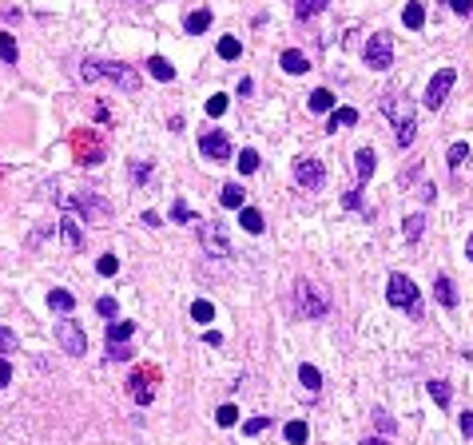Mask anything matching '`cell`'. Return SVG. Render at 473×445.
<instances>
[{
    "label": "cell",
    "instance_id": "cell-39",
    "mask_svg": "<svg viewBox=\"0 0 473 445\" xmlns=\"http://www.w3.org/2000/svg\"><path fill=\"white\" fill-rule=\"evenodd\" d=\"M223 111H227V96H211V100H207V116H211V120H219Z\"/></svg>",
    "mask_w": 473,
    "mask_h": 445
},
{
    "label": "cell",
    "instance_id": "cell-40",
    "mask_svg": "<svg viewBox=\"0 0 473 445\" xmlns=\"http://www.w3.org/2000/svg\"><path fill=\"white\" fill-rule=\"evenodd\" d=\"M172 219H175V222H191L195 215H191V207H187L183 199H175V207H172Z\"/></svg>",
    "mask_w": 473,
    "mask_h": 445
},
{
    "label": "cell",
    "instance_id": "cell-36",
    "mask_svg": "<svg viewBox=\"0 0 473 445\" xmlns=\"http://www.w3.org/2000/svg\"><path fill=\"white\" fill-rule=\"evenodd\" d=\"M12 350H21V342H16V334H12V330H4V326H0V358L12 354Z\"/></svg>",
    "mask_w": 473,
    "mask_h": 445
},
{
    "label": "cell",
    "instance_id": "cell-37",
    "mask_svg": "<svg viewBox=\"0 0 473 445\" xmlns=\"http://www.w3.org/2000/svg\"><path fill=\"white\" fill-rule=\"evenodd\" d=\"M262 429H271V417H251V422L243 425V434H247V437H259Z\"/></svg>",
    "mask_w": 473,
    "mask_h": 445
},
{
    "label": "cell",
    "instance_id": "cell-20",
    "mask_svg": "<svg viewBox=\"0 0 473 445\" xmlns=\"http://www.w3.org/2000/svg\"><path fill=\"white\" fill-rule=\"evenodd\" d=\"M326 4H330V0H294V16H299V21H311V16H318Z\"/></svg>",
    "mask_w": 473,
    "mask_h": 445
},
{
    "label": "cell",
    "instance_id": "cell-49",
    "mask_svg": "<svg viewBox=\"0 0 473 445\" xmlns=\"http://www.w3.org/2000/svg\"><path fill=\"white\" fill-rule=\"evenodd\" d=\"M362 445H390V441H386V437H366Z\"/></svg>",
    "mask_w": 473,
    "mask_h": 445
},
{
    "label": "cell",
    "instance_id": "cell-5",
    "mask_svg": "<svg viewBox=\"0 0 473 445\" xmlns=\"http://www.w3.org/2000/svg\"><path fill=\"white\" fill-rule=\"evenodd\" d=\"M56 342H60V350L72 358H80L84 350H88V338H84L76 318H60V322H56Z\"/></svg>",
    "mask_w": 473,
    "mask_h": 445
},
{
    "label": "cell",
    "instance_id": "cell-32",
    "mask_svg": "<svg viewBox=\"0 0 473 445\" xmlns=\"http://www.w3.org/2000/svg\"><path fill=\"white\" fill-rule=\"evenodd\" d=\"M239 52H243V44L235 40V36H223V40H219V56H223V60H239Z\"/></svg>",
    "mask_w": 473,
    "mask_h": 445
},
{
    "label": "cell",
    "instance_id": "cell-31",
    "mask_svg": "<svg viewBox=\"0 0 473 445\" xmlns=\"http://www.w3.org/2000/svg\"><path fill=\"white\" fill-rule=\"evenodd\" d=\"M235 163H239V171H243V175H251L255 167H259V152H255V147H243V155H239Z\"/></svg>",
    "mask_w": 473,
    "mask_h": 445
},
{
    "label": "cell",
    "instance_id": "cell-18",
    "mask_svg": "<svg viewBox=\"0 0 473 445\" xmlns=\"http://www.w3.org/2000/svg\"><path fill=\"white\" fill-rule=\"evenodd\" d=\"M183 28L191 32V36H199V32H207V28H211V9H195L191 16H187V24H183Z\"/></svg>",
    "mask_w": 473,
    "mask_h": 445
},
{
    "label": "cell",
    "instance_id": "cell-23",
    "mask_svg": "<svg viewBox=\"0 0 473 445\" xmlns=\"http://www.w3.org/2000/svg\"><path fill=\"white\" fill-rule=\"evenodd\" d=\"M0 60H4V64L21 60V52H16V36H12V32H0Z\"/></svg>",
    "mask_w": 473,
    "mask_h": 445
},
{
    "label": "cell",
    "instance_id": "cell-6",
    "mask_svg": "<svg viewBox=\"0 0 473 445\" xmlns=\"http://www.w3.org/2000/svg\"><path fill=\"white\" fill-rule=\"evenodd\" d=\"M199 243L215 259H231V239L223 231V222H199Z\"/></svg>",
    "mask_w": 473,
    "mask_h": 445
},
{
    "label": "cell",
    "instance_id": "cell-26",
    "mask_svg": "<svg viewBox=\"0 0 473 445\" xmlns=\"http://www.w3.org/2000/svg\"><path fill=\"white\" fill-rule=\"evenodd\" d=\"M219 199H223V207H231V211H243V187H239V183H227Z\"/></svg>",
    "mask_w": 473,
    "mask_h": 445
},
{
    "label": "cell",
    "instance_id": "cell-13",
    "mask_svg": "<svg viewBox=\"0 0 473 445\" xmlns=\"http://www.w3.org/2000/svg\"><path fill=\"white\" fill-rule=\"evenodd\" d=\"M354 163H358V187H362V183L374 175V167H378V155H374L370 147H362V152L354 155Z\"/></svg>",
    "mask_w": 473,
    "mask_h": 445
},
{
    "label": "cell",
    "instance_id": "cell-10",
    "mask_svg": "<svg viewBox=\"0 0 473 445\" xmlns=\"http://www.w3.org/2000/svg\"><path fill=\"white\" fill-rule=\"evenodd\" d=\"M382 108H386V116L394 120V128H410V123H413V103L406 100V96H386Z\"/></svg>",
    "mask_w": 473,
    "mask_h": 445
},
{
    "label": "cell",
    "instance_id": "cell-12",
    "mask_svg": "<svg viewBox=\"0 0 473 445\" xmlns=\"http://www.w3.org/2000/svg\"><path fill=\"white\" fill-rule=\"evenodd\" d=\"M358 123V111L354 108H334L330 120H326V132H338V128H354Z\"/></svg>",
    "mask_w": 473,
    "mask_h": 445
},
{
    "label": "cell",
    "instance_id": "cell-35",
    "mask_svg": "<svg viewBox=\"0 0 473 445\" xmlns=\"http://www.w3.org/2000/svg\"><path fill=\"white\" fill-rule=\"evenodd\" d=\"M215 422H219L223 429H227V425H235V422H239V410H235L231 402H227V405H219V410H215Z\"/></svg>",
    "mask_w": 473,
    "mask_h": 445
},
{
    "label": "cell",
    "instance_id": "cell-22",
    "mask_svg": "<svg viewBox=\"0 0 473 445\" xmlns=\"http://www.w3.org/2000/svg\"><path fill=\"white\" fill-rule=\"evenodd\" d=\"M239 222H243V231H247V235H262V215L255 211V207H243Z\"/></svg>",
    "mask_w": 473,
    "mask_h": 445
},
{
    "label": "cell",
    "instance_id": "cell-14",
    "mask_svg": "<svg viewBox=\"0 0 473 445\" xmlns=\"http://www.w3.org/2000/svg\"><path fill=\"white\" fill-rule=\"evenodd\" d=\"M306 68H311V64H306V56H302L299 48H286V52H282V72H291V76H302Z\"/></svg>",
    "mask_w": 473,
    "mask_h": 445
},
{
    "label": "cell",
    "instance_id": "cell-11",
    "mask_svg": "<svg viewBox=\"0 0 473 445\" xmlns=\"http://www.w3.org/2000/svg\"><path fill=\"white\" fill-rule=\"evenodd\" d=\"M128 394L135 398V405H151V398H155V390H151L148 374H131V378H128Z\"/></svg>",
    "mask_w": 473,
    "mask_h": 445
},
{
    "label": "cell",
    "instance_id": "cell-33",
    "mask_svg": "<svg viewBox=\"0 0 473 445\" xmlns=\"http://www.w3.org/2000/svg\"><path fill=\"white\" fill-rule=\"evenodd\" d=\"M191 318H195V322H203V326H207V322H211V318H215L211 303H207V298H199V303H191Z\"/></svg>",
    "mask_w": 473,
    "mask_h": 445
},
{
    "label": "cell",
    "instance_id": "cell-34",
    "mask_svg": "<svg viewBox=\"0 0 473 445\" xmlns=\"http://www.w3.org/2000/svg\"><path fill=\"white\" fill-rule=\"evenodd\" d=\"M430 398H433L438 405H450V398H453L450 382H430Z\"/></svg>",
    "mask_w": 473,
    "mask_h": 445
},
{
    "label": "cell",
    "instance_id": "cell-41",
    "mask_svg": "<svg viewBox=\"0 0 473 445\" xmlns=\"http://www.w3.org/2000/svg\"><path fill=\"white\" fill-rule=\"evenodd\" d=\"M108 358H111V362H128V358H131V346H128V342L108 346Z\"/></svg>",
    "mask_w": 473,
    "mask_h": 445
},
{
    "label": "cell",
    "instance_id": "cell-29",
    "mask_svg": "<svg viewBox=\"0 0 473 445\" xmlns=\"http://www.w3.org/2000/svg\"><path fill=\"white\" fill-rule=\"evenodd\" d=\"M469 159V147L465 143H453L450 147V155H445V163H450V171H462V163Z\"/></svg>",
    "mask_w": 473,
    "mask_h": 445
},
{
    "label": "cell",
    "instance_id": "cell-25",
    "mask_svg": "<svg viewBox=\"0 0 473 445\" xmlns=\"http://www.w3.org/2000/svg\"><path fill=\"white\" fill-rule=\"evenodd\" d=\"M282 437L291 445H306V437H311V429H306V422H286V429H282Z\"/></svg>",
    "mask_w": 473,
    "mask_h": 445
},
{
    "label": "cell",
    "instance_id": "cell-50",
    "mask_svg": "<svg viewBox=\"0 0 473 445\" xmlns=\"http://www.w3.org/2000/svg\"><path fill=\"white\" fill-rule=\"evenodd\" d=\"M465 251H469V263H473V235H469V243H465Z\"/></svg>",
    "mask_w": 473,
    "mask_h": 445
},
{
    "label": "cell",
    "instance_id": "cell-44",
    "mask_svg": "<svg viewBox=\"0 0 473 445\" xmlns=\"http://www.w3.org/2000/svg\"><path fill=\"white\" fill-rule=\"evenodd\" d=\"M12 382V366H9V358H0V390Z\"/></svg>",
    "mask_w": 473,
    "mask_h": 445
},
{
    "label": "cell",
    "instance_id": "cell-24",
    "mask_svg": "<svg viewBox=\"0 0 473 445\" xmlns=\"http://www.w3.org/2000/svg\"><path fill=\"white\" fill-rule=\"evenodd\" d=\"M299 382L306 385L311 394H318V390H323V374H318V366H302V370H299Z\"/></svg>",
    "mask_w": 473,
    "mask_h": 445
},
{
    "label": "cell",
    "instance_id": "cell-15",
    "mask_svg": "<svg viewBox=\"0 0 473 445\" xmlns=\"http://www.w3.org/2000/svg\"><path fill=\"white\" fill-rule=\"evenodd\" d=\"M60 231H64V239H68V247H84V231H80V219H76V215H64Z\"/></svg>",
    "mask_w": 473,
    "mask_h": 445
},
{
    "label": "cell",
    "instance_id": "cell-19",
    "mask_svg": "<svg viewBox=\"0 0 473 445\" xmlns=\"http://www.w3.org/2000/svg\"><path fill=\"white\" fill-rule=\"evenodd\" d=\"M148 72H151V76H155L160 84H172V80H175V68L163 60V56H151V60H148Z\"/></svg>",
    "mask_w": 473,
    "mask_h": 445
},
{
    "label": "cell",
    "instance_id": "cell-17",
    "mask_svg": "<svg viewBox=\"0 0 473 445\" xmlns=\"http://www.w3.org/2000/svg\"><path fill=\"white\" fill-rule=\"evenodd\" d=\"M402 24H406V28H413V32H418V28L425 24V9H422V0H410V4H406Z\"/></svg>",
    "mask_w": 473,
    "mask_h": 445
},
{
    "label": "cell",
    "instance_id": "cell-42",
    "mask_svg": "<svg viewBox=\"0 0 473 445\" xmlns=\"http://www.w3.org/2000/svg\"><path fill=\"white\" fill-rule=\"evenodd\" d=\"M450 9L457 12V16H473V0H450Z\"/></svg>",
    "mask_w": 473,
    "mask_h": 445
},
{
    "label": "cell",
    "instance_id": "cell-28",
    "mask_svg": "<svg viewBox=\"0 0 473 445\" xmlns=\"http://www.w3.org/2000/svg\"><path fill=\"white\" fill-rule=\"evenodd\" d=\"M422 231H425V215H410V219H406V243H418Z\"/></svg>",
    "mask_w": 473,
    "mask_h": 445
},
{
    "label": "cell",
    "instance_id": "cell-48",
    "mask_svg": "<svg viewBox=\"0 0 473 445\" xmlns=\"http://www.w3.org/2000/svg\"><path fill=\"white\" fill-rule=\"evenodd\" d=\"M207 346H223V334L219 330H207Z\"/></svg>",
    "mask_w": 473,
    "mask_h": 445
},
{
    "label": "cell",
    "instance_id": "cell-47",
    "mask_svg": "<svg viewBox=\"0 0 473 445\" xmlns=\"http://www.w3.org/2000/svg\"><path fill=\"white\" fill-rule=\"evenodd\" d=\"M462 434H465V437H473V414H469V410L462 414Z\"/></svg>",
    "mask_w": 473,
    "mask_h": 445
},
{
    "label": "cell",
    "instance_id": "cell-1",
    "mask_svg": "<svg viewBox=\"0 0 473 445\" xmlns=\"http://www.w3.org/2000/svg\"><path fill=\"white\" fill-rule=\"evenodd\" d=\"M80 76H84V84H91V80H111V84H120L123 91H140V72H131L128 64H104V60H84Z\"/></svg>",
    "mask_w": 473,
    "mask_h": 445
},
{
    "label": "cell",
    "instance_id": "cell-43",
    "mask_svg": "<svg viewBox=\"0 0 473 445\" xmlns=\"http://www.w3.org/2000/svg\"><path fill=\"white\" fill-rule=\"evenodd\" d=\"M374 417H378V429H386V434L394 429V417L386 414V410H374Z\"/></svg>",
    "mask_w": 473,
    "mask_h": 445
},
{
    "label": "cell",
    "instance_id": "cell-27",
    "mask_svg": "<svg viewBox=\"0 0 473 445\" xmlns=\"http://www.w3.org/2000/svg\"><path fill=\"white\" fill-rule=\"evenodd\" d=\"M131 330H135L131 322H111V326H108V346H120V342H128V338H131Z\"/></svg>",
    "mask_w": 473,
    "mask_h": 445
},
{
    "label": "cell",
    "instance_id": "cell-30",
    "mask_svg": "<svg viewBox=\"0 0 473 445\" xmlns=\"http://www.w3.org/2000/svg\"><path fill=\"white\" fill-rule=\"evenodd\" d=\"M311 111H334V96L326 88L311 91Z\"/></svg>",
    "mask_w": 473,
    "mask_h": 445
},
{
    "label": "cell",
    "instance_id": "cell-16",
    "mask_svg": "<svg viewBox=\"0 0 473 445\" xmlns=\"http://www.w3.org/2000/svg\"><path fill=\"white\" fill-rule=\"evenodd\" d=\"M48 306H52V310H56V314H64V318H68V314L76 310V298H72L68 291H60V286H56V291L48 294Z\"/></svg>",
    "mask_w": 473,
    "mask_h": 445
},
{
    "label": "cell",
    "instance_id": "cell-3",
    "mask_svg": "<svg viewBox=\"0 0 473 445\" xmlns=\"http://www.w3.org/2000/svg\"><path fill=\"white\" fill-rule=\"evenodd\" d=\"M386 303L390 306H398V310H406V314H422V298H418V286L406 278V274H390V283H386Z\"/></svg>",
    "mask_w": 473,
    "mask_h": 445
},
{
    "label": "cell",
    "instance_id": "cell-4",
    "mask_svg": "<svg viewBox=\"0 0 473 445\" xmlns=\"http://www.w3.org/2000/svg\"><path fill=\"white\" fill-rule=\"evenodd\" d=\"M366 64H370L374 72H386L394 64V36L390 32H374L370 40H366Z\"/></svg>",
    "mask_w": 473,
    "mask_h": 445
},
{
    "label": "cell",
    "instance_id": "cell-8",
    "mask_svg": "<svg viewBox=\"0 0 473 445\" xmlns=\"http://www.w3.org/2000/svg\"><path fill=\"white\" fill-rule=\"evenodd\" d=\"M453 84H457V72H453V68H442V72H433L430 88H425V108H430V111H438V108H442Z\"/></svg>",
    "mask_w": 473,
    "mask_h": 445
},
{
    "label": "cell",
    "instance_id": "cell-46",
    "mask_svg": "<svg viewBox=\"0 0 473 445\" xmlns=\"http://www.w3.org/2000/svg\"><path fill=\"white\" fill-rule=\"evenodd\" d=\"M358 191H362V187H354V191H346V207H362V195H358Z\"/></svg>",
    "mask_w": 473,
    "mask_h": 445
},
{
    "label": "cell",
    "instance_id": "cell-38",
    "mask_svg": "<svg viewBox=\"0 0 473 445\" xmlns=\"http://www.w3.org/2000/svg\"><path fill=\"white\" fill-rule=\"evenodd\" d=\"M96 271H100V274H116V271H120V259H116V254H100V259H96Z\"/></svg>",
    "mask_w": 473,
    "mask_h": 445
},
{
    "label": "cell",
    "instance_id": "cell-45",
    "mask_svg": "<svg viewBox=\"0 0 473 445\" xmlns=\"http://www.w3.org/2000/svg\"><path fill=\"white\" fill-rule=\"evenodd\" d=\"M96 310H100L104 318H111V314H116V298H100V303H96Z\"/></svg>",
    "mask_w": 473,
    "mask_h": 445
},
{
    "label": "cell",
    "instance_id": "cell-2",
    "mask_svg": "<svg viewBox=\"0 0 473 445\" xmlns=\"http://www.w3.org/2000/svg\"><path fill=\"white\" fill-rule=\"evenodd\" d=\"M294 306H299L302 318H326V310H330V298H326V291L318 283H306V278H299L294 283Z\"/></svg>",
    "mask_w": 473,
    "mask_h": 445
},
{
    "label": "cell",
    "instance_id": "cell-21",
    "mask_svg": "<svg viewBox=\"0 0 473 445\" xmlns=\"http://www.w3.org/2000/svg\"><path fill=\"white\" fill-rule=\"evenodd\" d=\"M433 294H438V303H442V306H457V291H453V283L445 278V274L433 283Z\"/></svg>",
    "mask_w": 473,
    "mask_h": 445
},
{
    "label": "cell",
    "instance_id": "cell-9",
    "mask_svg": "<svg viewBox=\"0 0 473 445\" xmlns=\"http://www.w3.org/2000/svg\"><path fill=\"white\" fill-rule=\"evenodd\" d=\"M199 152L207 155L211 163H227V159H231V140H227L223 132H207L199 140Z\"/></svg>",
    "mask_w": 473,
    "mask_h": 445
},
{
    "label": "cell",
    "instance_id": "cell-7",
    "mask_svg": "<svg viewBox=\"0 0 473 445\" xmlns=\"http://www.w3.org/2000/svg\"><path fill=\"white\" fill-rule=\"evenodd\" d=\"M294 179H299V187H306V191H318L326 183V171L314 155H299V159H294Z\"/></svg>",
    "mask_w": 473,
    "mask_h": 445
}]
</instances>
